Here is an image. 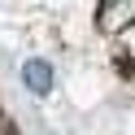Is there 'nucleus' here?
Segmentation results:
<instances>
[{
  "label": "nucleus",
  "mask_w": 135,
  "mask_h": 135,
  "mask_svg": "<svg viewBox=\"0 0 135 135\" xmlns=\"http://www.w3.org/2000/svg\"><path fill=\"white\" fill-rule=\"evenodd\" d=\"M22 79H26L35 91H48V87H52V74H48V65H44V61H26Z\"/></svg>",
  "instance_id": "1"
}]
</instances>
